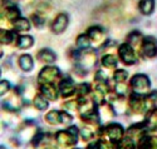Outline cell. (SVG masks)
Segmentation results:
<instances>
[{
	"label": "cell",
	"mask_w": 157,
	"mask_h": 149,
	"mask_svg": "<svg viewBox=\"0 0 157 149\" xmlns=\"http://www.w3.org/2000/svg\"><path fill=\"white\" fill-rule=\"evenodd\" d=\"M32 21H33V24L36 26V28H40V26L44 25L45 19H44V17H43L42 14H39V13H35V14L32 15Z\"/></svg>",
	"instance_id": "32"
},
{
	"label": "cell",
	"mask_w": 157,
	"mask_h": 149,
	"mask_svg": "<svg viewBox=\"0 0 157 149\" xmlns=\"http://www.w3.org/2000/svg\"><path fill=\"white\" fill-rule=\"evenodd\" d=\"M118 55H120V59L122 60V63H124L126 65H132L137 61V54H136L133 47L129 45L128 43L120 45Z\"/></svg>",
	"instance_id": "5"
},
{
	"label": "cell",
	"mask_w": 157,
	"mask_h": 149,
	"mask_svg": "<svg viewBox=\"0 0 157 149\" xmlns=\"http://www.w3.org/2000/svg\"><path fill=\"white\" fill-rule=\"evenodd\" d=\"M4 18L8 19L9 21H15L17 19H19L20 18V10H19V8L15 6V5H11V6L6 8L5 11H4Z\"/></svg>",
	"instance_id": "18"
},
{
	"label": "cell",
	"mask_w": 157,
	"mask_h": 149,
	"mask_svg": "<svg viewBox=\"0 0 157 149\" xmlns=\"http://www.w3.org/2000/svg\"><path fill=\"white\" fill-rule=\"evenodd\" d=\"M68 15L64 14V13H60V14L57 15V18L54 19V21L52 23V30H53L54 34H60L63 33L68 26Z\"/></svg>",
	"instance_id": "10"
},
{
	"label": "cell",
	"mask_w": 157,
	"mask_h": 149,
	"mask_svg": "<svg viewBox=\"0 0 157 149\" xmlns=\"http://www.w3.org/2000/svg\"><path fill=\"white\" fill-rule=\"evenodd\" d=\"M93 137H94V133H93V130L90 129V128L83 127V128L81 129V138H82L84 142H89Z\"/></svg>",
	"instance_id": "30"
},
{
	"label": "cell",
	"mask_w": 157,
	"mask_h": 149,
	"mask_svg": "<svg viewBox=\"0 0 157 149\" xmlns=\"http://www.w3.org/2000/svg\"><path fill=\"white\" fill-rule=\"evenodd\" d=\"M102 65L106 68H114L117 65V58L113 54H106L102 58Z\"/></svg>",
	"instance_id": "25"
},
{
	"label": "cell",
	"mask_w": 157,
	"mask_h": 149,
	"mask_svg": "<svg viewBox=\"0 0 157 149\" xmlns=\"http://www.w3.org/2000/svg\"><path fill=\"white\" fill-rule=\"evenodd\" d=\"M19 66L23 72H30L34 66V60L29 54H23L19 58Z\"/></svg>",
	"instance_id": "13"
},
{
	"label": "cell",
	"mask_w": 157,
	"mask_h": 149,
	"mask_svg": "<svg viewBox=\"0 0 157 149\" xmlns=\"http://www.w3.org/2000/svg\"><path fill=\"white\" fill-rule=\"evenodd\" d=\"M13 28H14V32H28L30 29V23L28 19H25V18H19L17 19L15 21H13Z\"/></svg>",
	"instance_id": "16"
},
{
	"label": "cell",
	"mask_w": 157,
	"mask_h": 149,
	"mask_svg": "<svg viewBox=\"0 0 157 149\" xmlns=\"http://www.w3.org/2000/svg\"><path fill=\"white\" fill-rule=\"evenodd\" d=\"M142 39H143V36L141 35V33H138V32H133V33H131V34L128 35V38H127V43H128L129 45H136L138 42H142Z\"/></svg>",
	"instance_id": "29"
},
{
	"label": "cell",
	"mask_w": 157,
	"mask_h": 149,
	"mask_svg": "<svg viewBox=\"0 0 157 149\" xmlns=\"http://www.w3.org/2000/svg\"><path fill=\"white\" fill-rule=\"evenodd\" d=\"M38 59L40 60L42 63L52 64L53 61H56L57 57H56V53L52 51L50 49H42L38 53Z\"/></svg>",
	"instance_id": "14"
},
{
	"label": "cell",
	"mask_w": 157,
	"mask_h": 149,
	"mask_svg": "<svg viewBox=\"0 0 157 149\" xmlns=\"http://www.w3.org/2000/svg\"><path fill=\"white\" fill-rule=\"evenodd\" d=\"M73 149H79V148H73Z\"/></svg>",
	"instance_id": "37"
},
{
	"label": "cell",
	"mask_w": 157,
	"mask_h": 149,
	"mask_svg": "<svg viewBox=\"0 0 157 149\" xmlns=\"http://www.w3.org/2000/svg\"><path fill=\"white\" fill-rule=\"evenodd\" d=\"M141 54L145 58H155L157 55V39L153 36H143L141 42Z\"/></svg>",
	"instance_id": "3"
},
{
	"label": "cell",
	"mask_w": 157,
	"mask_h": 149,
	"mask_svg": "<svg viewBox=\"0 0 157 149\" xmlns=\"http://www.w3.org/2000/svg\"><path fill=\"white\" fill-rule=\"evenodd\" d=\"M152 102V97H146V95H138V94H135L132 93V95L129 98V102H128V105L129 108L132 109L133 113H137V114H142L147 112L148 106Z\"/></svg>",
	"instance_id": "2"
},
{
	"label": "cell",
	"mask_w": 157,
	"mask_h": 149,
	"mask_svg": "<svg viewBox=\"0 0 157 149\" xmlns=\"http://www.w3.org/2000/svg\"><path fill=\"white\" fill-rule=\"evenodd\" d=\"M77 135L75 133H73L72 130H60L57 132L56 134V143L63 148H68V147H73L77 144Z\"/></svg>",
	"instance_id": "6"
},
{
	"label": "cell",
	"mask_w": 157,
	"mask_h": 149,
	"mask_svg": "<svg viewBox=\"0 0 157 149\" xmlns=\"http://www.w3.org/2000/svg\"><path fill=\"white\" fill-rule=\"evenodd\" d=\"M47 149H52V148H47Z\"/></svg>",
	"instance_id": "38"
},
{
	"label": "cell",
	"mask_w": 157,
	"mask_h": 149,
	"mask_svg": "<svg viewBox=\"0 0 157 149\" xmlns=\"http://www.w3.org/2000/svg\"><path fill=\"white\" fill-rule=\"evenodd\" d=\"M94 80H96V83H106L107 82V74L103 70H97Z\"/></svg>",
	"instance_id": "34"
},
{
	"label": "cell",
	"mask_w": 157,
	"mask_h": 149,
	"mask_svg": "<svg viewBox=\"0 0 157 149\" xmlns=\"http://www.w3.org/2000/svg\"><path fill=\"white\" fill-rule=\"evenodd\" d=\"M40 94H43L48 100L54 102V100L58 99L59 90H58V88H56V85H53L52 83H47V84H42L40 85Z\"/></svg>",
	"instance_id": "11"
},
{
	"label": "cell",
	"mask_w": 157,
	"mask_h": 149,
	"mask_svg": "<svg viewBox=\"0 0 157 149\" xmlns=\"http://www.w3.org/2000/svg\"><path fill=\"white\" fill-rule=\"evenodd\" d=\"M75 58L79 61V65L82 68H90L96 64V54L92 50H81L79 55H75Z\"/></svg>",
	"instance_id": "8"
},
{
	"label": "cell",
	"mask_w": 157,
	"mask_h": 149,
	"mask_svg": "<svg viewBox=\"0 0 157 149\" xmlns=\"http://www.w3.org/2000/svg\"><path fill=\"white\" fill-rule=\"evenodd\" d=\"M33 104H34V108L38 110H47L48 106H49V103H48V99L43 95V94H38V95L34 97V100H33Z\"/></svg>",
	"instance_id": "17"
},
{
	"label": "cell",
	"mask_w": 157,
	"mask_h": 149,
	"mask_svg": "<svg viewBox=\"0 0 157 149\" xmlns=\"http://www.w3.org/2000/svg\"><path fill=\"white\" fill-rule=\"evenodd\" d=\"M145 124L150 129H157V108H155V109H151L147 113Z\"/></svg>",
	"instance_id": "19"
},
{
	"label": "cell",
	"mask_w": 157,
	"mask_h": 149,
	"mask_svg": "<svg viewBox=\"0 0 157 149\" xmlns=\"http://www.w3.org/2000/svg\"><path fill=\"white\" fill-rule=\"evenodd\" d=\"M131 89L133 90L135 94L138 95H146L151 89V82L147 75L145 74H136L129 82Z\"/></svg>",
	"instance_id": "1"
},
{
	"label": "cell",
	"mask_w": 157,
	"mask_h": 149,
	"mask_svg": "<svg viewBox=\"0 0 157 149\" xmlns=\"http://www.w3.org/2000/svg\"><path fill=\"white\" fill-rule=\"evenodd\" d=\"M17 38V34L13 30H3L0 32V42H2V44H10L15 40Z\"/></svg>",
	"instance_id": "22"
},
{
	"label": "cell",
	"mask_w": 157,
	"mask_h": 149,
	"mask_svg": "<svg viewBox=\"0 0 157 149\" xmlns=\"http://www.w3.org/2000/svg\"><path fill=\"white\" fill-rule=\"evenodd\" d=\"M58 90H59V94L63 97V98H68L71 97L73 93H75V85H74V82L71 79V78H64L59 82V85H58Z\"/></svg>",
	"instance_id": "9"
},
{
	"label": "cell",
	"mask_w": 157,
	"mask_h": 149,
	"mask_svg": "<svg viewBox=\"0 0 157 149\" xmlns=\"http://www.w3.org/2000/svg\"><path fill=\"white\" fill-rule=\"evenodd\" d=\"M60 74V70L54 65H49L45 66L40 70L38 75V83L39 84H47V83H52L56 78H58V75Z\"/></svg>",
	"instance_id": "7"
},
{
	"label": "cell",
	"mask_w": 157,
	"mask_h": 149,
	"mask_svg": "<svg viewBox=\"0 0 157 149\" xmlns=\"http://www.w3.org/2000/svg\"><path fill=\"white\" fill-rule=\"evenodd\" d=\"M0 149H6V148H5L4 145H2V147H0Z\"/></svg>",
	"instance_id": "36"
},
{
	"label": "cell",
	"mask_w": 157,
	"mask_h": 149,
	"mask_svg": "<svg viewBox=\"0 0 157 149\" xmlns=\"http://www.w3.org/2000/svg\"><path fill=\"white\" fill-rule=\"evenodd\" d=\"M9 89H10V83L8 80H2V82H0V94L5 95Z\"/></svg>",
	"instance_id": "35"
},
{
	"label": "cell",
	"mask_w": 157,
	"mask_h": 149,
	"mask_svg": "<svg viewBox=\"0 0 157 149\" xmlns=\"http://www.w3.org/2000/svg\"><path fill=\"white\" fill-rule=\"evenodd\" d=\"M90 85L88 84V83H82V84H79L78 87H75V94L79 98H84V97H87L88 94L90 93Z\"/></svg>",
	"instance_id": "24"
},
{
	"label": "cell",
	"mask_w": 157,
	"mask_h": 149,
	"mask_svg": "<svg viewBox=\"0 0 157 149\" xmlns=\"http://www.w3.org/2000/svg\"><path fill=\"white\" fill-rule=\"evenodd\" d=\"M34 44V39L30 35H20L17 40V45L19 49H29Z\"/></svg>",
	"instance_id": "21"
},
{
	"label": "cell",
	"mask_w": 157,
	"mask_h": 149,
	"mask_svg": "<svg viewBox=\"0 0 157 149\" xmlns=\"http://www.w3.org/2000/svg\"><path fill=\"white\" fill-rule=\"evenodd\" d=\"M103 134L107 135V138L111 143H118L121 139L124 138V129L118 123H112L103 128Z\"/></svg>",
	"instance_id": "4"
},
{
	"label": "cell",
	"mask_w": 157,
	"mask_h": 149,
	"mask_svg": "<svg viewBox=\"0 0 157 149\" xmlns=\"http://www.w3.org/2000/svg\"><path fill=\"white\" fill-rule=\"evenodd\" d=\"M138 9L141 11V14L151 15L155 10V0H140Z\"/></svg>",
	"instance_id": "15"
},
{
	"label": "cell",
	"mask_w": 157,
	"mask_h": 149,
	"mask_svg": "<svg viewBox=\"0 0 157 149\" xmlns=\"http://www.w3.org/2000/svg\"><path fill=\"white\" fill-rule=\"evenodd\" d=\"M113 149H136V143L133 139H131L129 137H126L123 139H121L118 143L114 144Z\"/></svg>",
	"instance_id": "20"
},
{
	"label": "cell",
	"mask_w": 157,
	"mask_h": 149,
	"mask_svg": "<svg viewBox=\"0 0 157 149\" xmlns=\"http://www.w3.org/2000/svg\"><path fill=\"white\" fill-rule=\"evenodd\" d=\"M90 43H92V42H90V39L88 38L87 34L78 35V38H77V40H75V45L79 48L81 50H87V49H89Z\"/></svg>",
	"instance_id": "23"
},
{
	"label": "cell",
	"mask_w": 157,
	"mask_h": 149,
	"mask_svg": "<svg viewBox=\"0 0 157 149\" xmlns=\"http://www.w3.org/2000/svg\"><path fill=\"white\" fill-rule=\"evenodd\" d=\"M78 100H71V102H65L63 104V108H64V110H67V112H73V110H77L78 109Z\"/></svg>",
	"instance_id": "33"
},
{
	"label": "cell",
	"mask_w": 157,
	"mask_h": 149,
	"mask_svg": "<svg viewBox=\"0 0 157 149\" xmlns=\"http://www.w3.org/2000/svg\"><path fill=\"white\" fill-rule=\"evenodd\" d=\"M72 123H73V117L67 110H62L60 112V115H59V124L71 127Z\"/></svg>",
	"instance_id": "26"
},
{
	"label": "cell",
	"mask_w": 157,
	"mask_h": 149,
	"mask_svg": "<svg viewBox=\"0 0 157 149\" xmlns=\"http://www.w3.org/2000/svg\"><path fill=\"white\" fill-rule=\"evenodd\" d=\"M59 115H60V112L52 110V112H49V113L45 115V120L48 121L49 124H52V125L59 124Z\"/></svg>",
	"instance_id": "28"
},
{
	"label": "cell",
	"mask_w": 157,
	"mask_h": 149,
	"mask_svg": "<svg viewBox=\"0 0 157 149\" xmlns=\"http://www.w3.org/2000/svg\"><path fill=\"white\" fill-rule=\"evenodd\" d=\"M128 78V73L123 69H117L113 73V80L116 83H124Z\"/></svg>",
	"instance_id": "27"
},
{
	"label": "cell",
	"mask_w": 157,
	"mask_h": 149,
	"mask_svg": "<svg viewBox=\"0 0 157 149\" xmlns=\"http://www.w3.org/2000/svg\"><path fill=\"white\" fill-rule=\"evenodd\" d=\"M86 34L90 39V42H93V43H101L104 39V30H103V28H101L98 25L90 26Z\"/></svg>",
	"instance_id": "12"
},
{
	"label": "cell",
	"mask_w": 157,
	"mask_h": 149,
	"mask_svg": "<svg viewBox=\"0 0 157 149\" xmlns=\"http://www.w3.org/2000/svg\"><path fill=\"white\" fill-rule=\"evenodd\" d=\"M127 85L124 83H116V87H114V94L117 97H124L127 94Z\"/></svg>",
	"instance_id": "31"
}]
</instances>
